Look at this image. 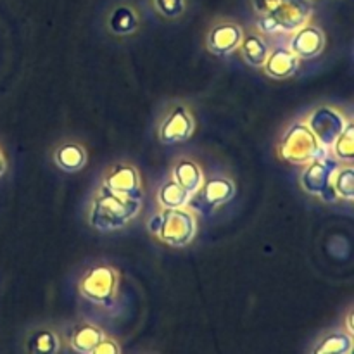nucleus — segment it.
I'll return each mask as SVG.
<instances>
[{
  "instance_id": "f257e3e1",
  "label": "nucleus",
  "mask_w": 354,
  "mask_h": 354,
  "mask_svg": "<svg viewBox=\"0 0 354 354\" xmlns=\"http://www.w3.org/2000/svg\"><path fill=\"white\" fill-rule=\"evenodd\" d=\"M142 209V201L127 199L111 194L109 190L100 185L99 192L92 199L88 213L90 227L97 232L109 234L127 227Z\"/></svg>"
},
{
  "instance_id": "f03ea898",
  "label": "nucleus",
  "mask_w": 354,
  "mask_h": 354,
  "mask_svg": "<svg viewBox=\"0 0 354 354\" xmlns=\"http://www.w3.org/2000/svg\"><path fill=\"white\" fill-rule=\"evenodd\" d=\"M279 154L283 161L290 165H310L317 159L328 154L327 149L322 147L318 138L308 127L306 120L294 121L283 133L279 145Z\"/></svg>"
},
{
  "instance_id": "7ed1b4c3",
  "label": "nucleus",
  "mask_w": 354,
  "mask_h": 354,
  "mask_svg": "<svg viewBox=\"0 0 354 354\" xmlns=\"http://www.w3.org/2000/svg\"><path fill=\"white\" fill-rule=\"evenodd\" d=\"M120 289V273L109 265H97L86 270L78 282L83 299L100 308H113Z\"/></svg>"
},
{
  "instance_id": "20e7f679",
  "label": "nucleus",
  "mask_w": 354,
  "mask_h": 354,
  "mask_svg": "<svg viewBox=\"0 0 354 354\" xmlns=\"http://www.w3.org/2000/svg\"><path fill=\"white\" fill-rule=\"evenodd\" d=\"M162 221L156 237L169 248H185L197 234V218L189 207L162 209Z\"/></svg>"
},
{
  "instance_id": "39448f33",
  "label": "nucleus",
  "mask_w": 354,
  "mask_h": 354,
  "mask_svg": "<svg viewBox=\"0 0 354 354\" xmlns=\"http://www.w3.org/2000/svg\"><path fill=\"white\" fill-rule=\"evenodd\" d=\"M194 131H196V120L190 107L183 102H173L159 121L158 138L161 144L173 145L189 140Z\"/></svg>"
},
{
  "instance_id": "423d86ee",
  "label": "nucleus",
  "mask_w": 354,
  "mask_h": 354,
  "mask_svg": "<svg viewBox=\"0 0 354 354\" xmlns=\"http://www.w3.org/2000/svg\"><path fill=\"white\" fill-rule=\"evenodd\" d=\"M102 187L114 196L142 201V176L131 162H114L104 175Z\"/></svg>"
},
{
  "instance_id": "0eeeda50",
  "label": "nucleus",
  "mask_w": 354,
  "mask_h": 354,
  "mask_svg": "<svg viewBox=\"0 0 354 354\" xmlns=\"http://www.w3.org/2000/svg\"><path fill=\"white\" fill-rule=\"evenodd\" d=\"M313 14L311 0H280L272 12L265 14L273 24V30L283 33H294L308 24Z\"/></svg>"
},
{
  "instance_id": "6e6552de",
  "label": "nucleus",
  "mask_w": 354,
  "mask_h": 354,
  "mask_svg": "<svg viewBox=\"0 0 354 354\" xmlns=\"http://www.w3.org/2000/svg\"><path fill=\"white\" fill-rule=\"evenodd\" d=\"M308 127L318 138L324 149H330L334 145L335 138L342 133L346 128V118L339 109L332 106H322L315 109L306 120Z\"/></svg>"
},
{
  "instance_id": "1a4fd4ad",
  "label": "nucleus",
  "mask_w": 354,
  "mask_h": 354,
  "mask_svg": "<svg viewBox=\"0 0 354 354\" xmlns=\"http://www.w3.org/2000/svg\"><path fill=\"white\" fill-rule=\"evenodd\" d=\"M337 168V159L328 158V154L325 158L310 162L306 171L301 176V187L311 196L325 199V194L332 190V178H334V173Z\"/></svg>"
},
{
  "instance_id": "9d476101",
  "label": "nucleus",
  "mask_w": 354,
  "mask_h": 354,
  "mask_svg": "<svg viewBox=\"0 0 354 354\" xmlns=\"http://www.w3.org/2000/svg\"><path fill=\"white\" fill-rule=\"evenodd\" d=\"M242 38H244V30L241 24L234 23V21H221V23L214 24L207 33L206 47L213 55L225 57V55H230L239 50Z\"/></svg>"
},
{
  "instance_id": "9b49d317",
  "label": "nucleus",
  "mask_w": 354,
  "mask_h": 354,
  "mask_svg": "<svg viewBox=\"0 0 354 354\" xmlns=\"http://www.w3.org/2000/svg\"><path fill=\"white\" fill-rule=\"evenodd\" d=\"M62 349H64L62 334L54 325H35L24 334V354H61Z\"/></svg>"
},
{
  "instance_id": "f8f14e48",
  "label": "nucleus",
  "mask_w": 354,
  "mask_h": 354,
  "mask_svg": "<svg viewBox=\"0 0 354 354\" xmlns=\"http://www.w3.org/2000/svg\"><path fill=\"white\" fill-rule=\"evenodd\" d=\"M106 335V330L100 325L93 322H78L69 328L62 341L73 354H90Z\"/></svg>"
},
{
  "instance_id": "ddd939ff",
  "label": "nucleus",
  "mask_w": 354,
  "mask_h": 354,
  "mask_svg": "<svg viewBox=\"0 0 354 354\" xmlns=\"http://www.w3.org/2000/svg\"><path fill=\"white\" fill-rule=\"evenodd\" d=\"M325 33L315 24H304L297 31H294V37L290 38L289 48L299 59H315L325 50Z\"/></svg>"
},
{
  "instance_id": "4468645a",
  "label": "nucleus",
  "mask_w": 354,
  "mask_h": 354,
  "mask_svg": "<svg viewBox=\"0 0 354 354\" xmlns=\"http://www.w3.org/2000/svg\"><path fill=\"white\" fill-rule=\"evenodd\" d=\"M299 62L301 59L289 47H279L270 52L265 64H263V69H265L266 76L282 82V80L292 78L299 71Z\"/></svg>"
},
{
  "instance_id": "2eb2a0df",
  "label": "nucleus",
  "mask_w": 354,
  "mask_h": 354,
  "mask_svg": "<svg viewBox=\"0 0 354 354\" xmlns=\"http://www.w3.org/2000/svg\"><path fill=\"white\" fill-rule=\"evenodd\" d=\"M197 194L201 196L204 206L216 209L234 199L235 183L230 176H213L209 180H204L203 187Z\"/></svg>"
},
{
  "instance_id": "dca6fc26",
  "label": "nucleus",
  "mask_w": 354,
  "mask_h": 354,
  "mask_svg": "<svg viewBox=\"0 0 354 354\" xmlns=\"http://www.w3.org/2000/svg\"><path fill=\"white\" fill-rule=\"evenodd\" d=\"M171 180L178 183L183 190H187L190 196H196L206 178H204V171L199 162L190 158H180L171 169Z\"/></svg>"
},
{
  "instance_id": "f3484780",
  "label": "nucleus",
  "mask_w": 354,
  "mask_h": 354,
  "mask_svg": "<svg viewBox=\"0 0 354 354\" xmlns=\"http://www.w3.org/2000/svg\"><path fill=\"white\" fill-rule=\"evenodd\" d=\"M55 166L66 173H78L82 171L88 161V152L78 142H64L57 145L52 154Z\"/></svg>"
},
{
  "instance_id": "a211bd4d",
  "label": "nucleus",
  "mask_w": 354,
  "mask_h": 354,
  "mask_svg": "<svg viewBox=\"0 0 354 354\" xmlns=\"http://www.w3.org/2000/svg\"><path fill=\"white\" fill-rule=\"evenodd\" d=\"M351 351L353 334L342 328H332L315 341L310 354H351Z\"/></svg>"
},
{
  "instance_id": "6ab92c4d",
  "label": "nucleus",
  "mask_w": 354,
  "mask_h": 354,
  "mask_svg": "<svg viewBox=\"0 0 354 354\" xmlns=\"http://www.w3.org/2000/svg\"><path fill=\"white\" fill-rule=\"evenodd\" d=\"M106 24L107 30L116 37H130V35L137 33L138 26H140V17L133 7L120 3L111 10Z\"/></svg>"
},
{
  "instance_id": "aec40b11",
  "label": "nucleus",
  "mask_w": 354,
  "mask_h": 354,
  "mask_svg": "<svg viewBox=\"0 0 354 354\" xmlns=\"http://www.w3.org/2000/svg\"><path fill=\"white\" fill-rule=\"evenodd\" d=\"M242 59L251 68H263L266 57L272 52L268 40L259 33H248L242 38V44L239 47Z\"/></svg>"
},
{
  "instance_id": "412c9836",
  "label": "nucleus",
  "mask_w": 354,
  "mask_h": 354,
  "mask_svg": "<svg viewBox=\"0 0 354 354\" xmlns=\"http://www.w3.org/2000/svg\"><path fill=\"white\" fill-rule=\"evenodd\" d=\"M194 196H190L187 190H183L178 183L173 180L162 183V187L158 192V203L162 209H178V207H187L192 201Z\"/></svg>"
},
{
  "instance_id": "4be33fe9",
  "label": "nucleus",
  "mask_w": 354,
  "mask_h": 354,
  "mask_svg": "<svg viewBox=\"0 0 354 354\" xmlns=\"http://www.w3.org/2000/svg\"><path fill=\"white\" fill-rule=\"evenodd\" d=\"M332 190L339 199L351 203L354 199V169L351 165L339 166L332 178Z\"/></svg>"
},
{
  "instance_id": "5701e85b",
  "label": "nucleus",
  "mask_w": 354,
  "mask_h": 354,
  "mask_svg": "<svg viewBox=\"0 0 354 354\" xmlns=\"http://www.w3.org/2000/svg\"><path fill=\"white\" fill-rule=\"evenodd\" d=\"M330 149L337 161L351 165L354 159V127L351 121H348L346 128L342 130V133L335 138L334 145H332Z\"/></svg>"
},
{
  "instance_id": "b1692460",
  "label": "nucleus",
  "mask_w": 354,
  "mask_h": 354,
  "mask_svg": "<svg viewBox=\"0 0 354 354\" xmlns=\"http://www.w3.org/2000/svg\"><path fill=\"white\" fill-rule=\"evenodd\" d=\"M152 3L165 19H178L187 9V0H152Z\"/></svg>"
},
{
  "instance_id": "393cba45",
  "label": "nucleus",
  "mask_w": 354,
  "mask_h": 354,
  "mask_svg": "<svg viewBox=\"0 0 354 354\" xmlns=\"http://www.w3.org/2000/svg\"><path fill=\"white\" fill-rule=\"evenodd\" d=\"M90 354H123V349H121V344L116 339L106 335Z\"/></svg>"
},
{
  "instance_id": "a878e982",
  "label": "nucleus",
  "mask_w": 354,
  "mask_h": 354,
  "mask_svg": "<svg viewBox=\"0 0 354 354\" xmlns=\"http://www.w3.org/2000/svg\"><path fill=\"white\" fill-rule=\"evenodd\" d=\"M279 2L280 0H252V6H254L256 12H258L259 16H265V14L272 12Z\"/></svg>"
},
{
  "instance_id": "bb28decb",
  "label": "nucleus",
  "mask_w": 354,
  "mask_h": 354,
  "mask_svg": "<svg viewBox=\"0 0 354 354\" xmlns=\"http://www.w3.org/2000/svg\"><path fill=\"white\" fill-rule=\"evenodd\" d=\"M7 171V161H6V156H3V151L0 149V178L6 175Z\"/></svg>"
}]
</instances>
